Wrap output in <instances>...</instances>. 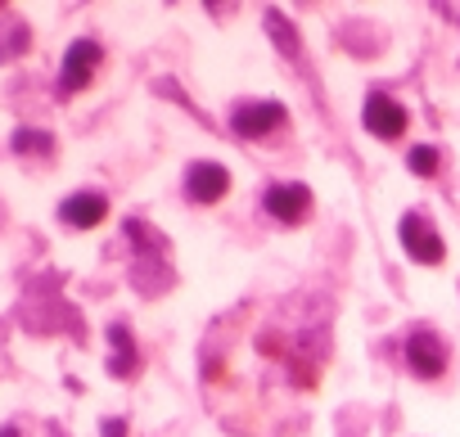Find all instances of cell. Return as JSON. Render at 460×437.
Here are the masks:
<instances>
[{
    "label": "cell",
    "instance_id": "obj_2",
    "mask_svg": "<svg viewBox=\"0 0 460 437\" xmlns=\"http://www.w3.org/2000/svg\"><path fill=\"white\" fill-rule=\"evenodd\" d=\"M100 59H104V50H100L91 37L73 41V46H68V55H64L59 91H64V95H77V91H86V86H91V77H95V68H100Z\"/></svg>",
    "mask_w": 460,
    "mask_h": 437
},
{
    "label": "cell",
    "instance_id": "obj_9",
    "mask_svg": "<svg viewBox=\"0 0 460 437\" xmlns=\"http://www.w3.org/2000/svg\"><path fill=\"white\" fill-rule=\"evenodd\" d=\"M109 343H113V361H109V370L118 374V379H127V374H136V343H131V329L127 325H109Z\"/></svg>",
    "mask_w": 460,
    "mask_h": 437
},
{
    "label": "cell",
    "instance_id": "obj_11",
    "mask_svg": "<svg viewBox=\"0 0 460 437\" xmlns=\"http://www.w3.org/2000/svg\"><path fill=\"white\" fill-rule=\"evenodd\" d=\"M406 162H411L415 176H433V171H438V149H433V144H415Z\"/></svg>",
    "mask_w": 460,
    "mask_h": 437
},
{
    "label": "cell",
    "instance_id": "obj_13",
    "mask_svg": "<svg viewBox=\"0 0 460 437\" xmlns=\"http://www.w3.org/2000/svg\"><path fill=\"white\" fill-rule=\"evenodd\" d=\"M0 437H23V433H19L14 424H5V428H0Z\"/></svg>",
    "mask_w": 460,
    "mask_h": 437
},
{
    "label": "cell",
    "instance_id": "obj_12",
    "mask_svg": "<svg viewBox=\"0 0 460 437\" xmlns=\"http://www.w3.org/2000/svg\"><path fill=\"white\" fill-rule=\"evenodd\" d=\"M104 437H127V424H122V419H109V424H104Z\"/></svg>",
    "mask_w": 460,
    "mask_h": 437
},
{
    "label": "cell",
    "instance_id": "obj_1",
    "mask_svg": "<svg viewBox=\"0 0 460 437\" xmlns=\"http://www.w3.org/2000/svg\"><path fill=\"white\" fill-rule=\"evenodd\" d=\"M397 240H402V249H406V258L411 262H420V267H438L442 262V240H438V226L429 222V216H420V212H406L402 216V226H397Z\"/></svg>",
    "mask_w": 460,
    "mask_h": 437
},
{
    "label": "cell",
    "instance_id": "obj_5",
    "mask_svg": "<svg viewBox=\"0 0 460 437\" xmlns=\"http://www.w3.org/2000/svg\"><path fill=\"white\" fill-rule=\"evenodd\" d=\"M361 122H366L370 135H379V140H397V135L406 131V109H402L393 95L375 91V95L366 100V109H361Z\"/></svg>",
    "mask_w": 460,
    "mask_h": 437
},
{
    "label": "cell",
    "instance_id": "obj_3",
    "mask_svg": "<svg viewBox=\"0 0 460 437\" xmlns=\"http://www.w3.org/2000/svg\"><path fill=\"white\" fill-rule=\"evenodd\" d=\"M406 365L420 379H442L447 374V343L433 329H415L406 338Z\"/></svg>",
    "mask_w": 460,
    "mask_h": 437
},
{
    "label": "cell",
    "instance_id": "obj_7",
    "mask_svg": "<svg viewBox=\"0 0 460 437\" xmlns=\"http://www.w3.org/2000/svg\"><path fill=\"white\" fill-rule=\"evenodd\" d=\"M267 212L276 216V222H285V226H298V222H307V212H312V189L298 185V180L271 185L267 189Z\"/></svg>",
    "mask_w": 460,
    "mask_h": 437
},
{
    "label": "cell",
    "instance_id": "obj_4",
    "mask_svg": "<svg viewBox=\"0 0 460 437\" xmlns=\"http://www.w3.org/2000/svg\"><path fill=\"white\" fill-rule=\"evenodd\" d=\"M285 122H289V113H285V104H276V100L240 104V109H235V118H230V127H235L240 135H249V140L271 135V131H276V127H285Z\"/></svg>",
    "mask_w": 460,
    "mask_h": 437
},
{
    "label": "cell",
    "instance_id": "obj_6",
    "mask_svg": "<svg viewBox=\"0 0 460 437\" xmlns=\"http://www.w3.org/2000/svg\"><path fill=\"white\" fill-rule=\"evenodd\" d=\"M226 189H230V171L221 162H208V158L190 162V171H185V198L190 203H217V198H226Z\"/></svg>",
    "mask_w": 460,
    "mask_h": 437
},
{
    "label": "cell",
    "instance_id": "obj_8",
    "mask_svg": "<svg viewBox=\"0 0 460 437\" xmlns=\"http://www.w3.org/2000/svg\"><path fill=\"white\" fill-rule=\"evenodd\" d=\"M59 216H64L68 226H77V231H91V226H100L104 216H109V198H104V194H95V189H82V194L64 198Z\"/></svg>",
    "mask_w": 460,
    "mask_h": 437
},
{
    "label": "cell",
    "instance_id": "obj_10",
    "mask_svg": "<svg viewBox=\"0 0 460 437\" xmlns=\"http://www.w3.org/2000/svg\"><path fill=\"white\" fill-rule=\"evenodd\" d=\"M10 144H14V153H46V158L55 153V140H50L46 131H28V127H23V131H14V140H10Z\"/></svg>",
    "mask_w": 460,
    "mask_h": 437
}]
</instances>
